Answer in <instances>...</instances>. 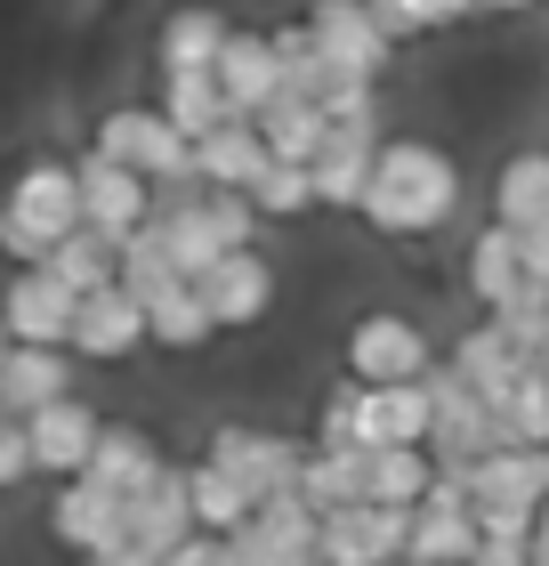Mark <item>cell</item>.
Segmentation results:
<instances>
[{"mask_svg": "<svg viewBox=\"0 0 549 566\" xmlns=\"http://www.w3.org/2000/svg\"><path fill=\"white\" fill-rule=\"evenodd\" d=\"M219 82L243 114H267L283 97V57H275V33H226L219 49Z\"/></svg>", "mask_w": 549, "mask_h": 566, "instance_id": "obj_19", "label": "cell"}, {"mask_svg": "<svg viewBox=\"0 0 549 566\" xmlns=\"http://www.w3.org/2000/svg\"><path fill=\"white\" fill-rule=\"evenodd\" d=\"M258 211L267 219H299V211H316L324 202V187H316V163H299V154H275L267 170H258Z\"/></svg>", "mask_w": 549, "mask_h": 566, "instance_id": "obj_34", "label": "cell"}, {"mask_svg": "<svg viewBox=\"0 0 549 566\" xmlns=\"http://www.w3.org/2000/svg\"><path fill=\"white\" fill-rule=\"evenodd\" d=\"M251 510H258V494L226 470V461L202 453V461H194V518H202V526H219V534H234V526L251 518Z\"/></svg>", "mask_w": 549, "mask_h": 566, "instance_id": "obj_33", "label": "cell"}, {"mask_svg": "<svg viewBox=\"0 0 549 566\" xmlns=\"http://www.w3.org/2000/svg\"><path fill=\"white\" fill-rule=\"evenodd\" d=\"M429 485H436V453H429V446H372V494H380V502L421 510Z\"/></svg>", "mask_w": 549, "mask_h": 566, "instance_id": "obj_32", "label": "cell"}, {"mask_svg": "<svg viewBox=\"0 0 549 566\" xmlns=\"http://www.w3.org/2000/svg\"><path fill=\"white\" fill-rule=\"evenodd\" d=\"M146 316H154V340L162 348H202L219 332V316H211V300H202L194 275H170L162 292H146Z\"/></svg>", "mask_w": 549, "mask_h": 566, "instance_id": "obj_22", "label": "cell"}, {"mask_svg": "<svg viewBox=\"0 0 549 566\" xmlns=\"http://www.w3.org/2000/svg\"><path fill=\"white\" fill-rule=\"evenodd\" d=\"M348 373H356V380H421V373H429L421 324H404V316H363V324L348 332Z\"/></svg>", "mask_w": 549, "mask_h": 566, "instance_id": "obj_17", "label": "cell"}, {"mask_svg": "<svg viewBox=\"0 0 549 566\" xmlns=\"http://www.w3.org/2000/svg\"><path fill=\"white\" fill-rule=\"evenodd\" d=\"M226 543H234V558H258V566H299V558H324V510L292 485V494H267V502H258L251 518L226 534Z\"/></svg>", "mask_w": 549, "mask_h": 566, "instance_id": "obj_4", "label": "cell"}, {"mask_svg": "<svg viewBox=\"0 0 549 566\" xmlns=\"http://www.w3.org/2000/svg\"><path fill=\"white\" fill-rule=\"evenodd\" d=\"M202 283V300H211V316H219V332H243V324H258L275 307V268L258 260L251 243H234L226 260L211 268V275H194Z\"/></svg>", "mask_w": 549, "mask_h": 566, "instance_id": "obj_15", "label": "cell"}, {"mask_svg": "<svg viewBox=\"0 0 549 566\" xmlns=\"http://www.w3.org/2000/svg\"><path fill=\"white\" fill-rule=\"evenodd\" d=\"M24 421H33V453H41V470H49V478H82L89 461H97V437H106V421H97L73 389H65V397H49L41 413H24Z\"/></svg>", "mask_w": 549, "mask_h": 566, "instance_id": "obj_14", "label": "cell"}, {"mask_svg": "<svg viewBox=\"0 0 549 566\" xmlns=\"http://www.w3.org/2000/svg\"><path fill=\"white\" fill-rule=\"evenodd\" d=\"M154 219H162V243H170V260L187 268V275H211L226 251H234V243L219 235V219L202 211V195H194V202H162Z\"/></svg>", "mask_w": 549, "mask_h": 566, "instance_id": "obj_24", "label": "cell"}, {"mask_svg": "<svg viewBox=\"0 0 549 566\" xmlns=\"http://www.w3.org/2000/svg\"><path fill=\"white\" fill-rule=\"evenodd\" d=\"M73 227H82V170L65 163H24L17 187H9V211H0V243H9V260H49Z\"/></svg>", "mask_w": 549, "mask_h": 566, "instance_id": "obj_2", "label": "cell"}, {"mask_svg": "<svg viewBox=\"0 0 549 566\" xmlns=\"http://www.w3.org/2000/svg\"><path fill=\"white\" fill-rule=\"evenodd\" d=\"M73 170H82V219H89V227L129 235V227L154 219V195H146V170H138V163H122V154L97 146L89 163H73Z\"/></svg>", "mask_w": 549, "mask_h": 566, "instance_id": "obj_11", "label": "cell"}, {"mask_svg": "<svg viewBox=\"0 0 549 566\" xmlns=\"http://www.w3.org/2000/svg\"><path fill=\"white\" fill-rule=\"evenodd\" d=\"M41 268H57L73 292H97V283H114V275H122V235H106V227H89V219H82V227H73V235L41 260Z\"/></svg>", "mask_w": 549, "mask_h": 566, "instance_id": "obj_27", "label": "cell"}, {"mask_svg": "<svg viewBox=\"0 0 549 566\" xmlns=\"http://www.w3.org/2000/svg\"><path fill=\"white\" fill-rule=\"evenodd\" d=\"M211 461H226V470L267 502V494H292V485H299L307 446H299V437H275V429H219L211 437Z\"/></svg>", "mask_w": 549, "mask_h": 566, "instance_id": "obj_12", "label": "cell"}, {"mask_svg": "<svg viewBox=\"0 0 549 566\" xmlns=\"http://www.w3.org/2000/svg\"><path fill=\"white\" fill-rule=\"evenodd\" d=\"M307 24H316V41H324V57L331 65H348V73H388V57H397V33L380 24L372 0H316L307 9Z\"/></svg>", "mask_w": 549, "mask_h": 566, "instance_id": "obj_9", "label": "cell"}, {"mask_svg": "<svg viewBox=\"0 0 549 566\" xmlns=\"http://www.w3.org/2000/svg\"><path fill=\"white\" fill-rule=\"evenodd\" d=\"M138 340H154V316L146 300L129 292V283H97V292H82V307H73V356H97V365H114V356H129Z\"/></svg>", "mask_w": 549, "mask_h": 566, "instance_id": "obj_7", "label": "cell"}, {"mask_svg": "<svg viewBox=\"0 0 549 566\" xmlns=\"http://www.w3.org/2000/svg\"><path fill=\"white\" fill-rule=\"evenodd\" d=\"M49 534L73 543V551H89V558H129V494H114L97 470L65 478L57 510H49Z\"/></svg>", "mask_w": 549, "mask_h": 566, "instance_id": "obj_5", "label": "cell"}, {"mask_svg": "<svg viewBox=\"0 0 549 566\" xmlns=\"http://www.w3.org/2000/svg\"><path fill=\"white\" fill-rule=\"evenodd\" d=\"M162 106H170V122L187 138H211L219 122H234L243 106L226 97V82H219V65H202V73H170V90H162Z\"/></svg>", "mask_w": 549, "mask_h": 566, "instance_id": "obj_25", "label": "cell"}, {"mask_svg": "<svg viewBox=\"0 0 549 566\" xmlns=\"http://www.w3.org/2000/svg\"><path fill=\"white\" fill-rule=\"evenodd\" d=\"M493 219L509 227H549V154H509L493 178Z\"/></svg>", "mask_w": 549, "mask_h": 566, "instance_id": "obj_26", "label": "cell"}, {"mask_svg": "<svg viewBox=\"0 0 549 566\" xmlns=\"http://www.w3.org/2000/svg\"><path fill=\"white\" fill-rule=\"evenodd\" d=\"M41 470V453H33V421L9 413V429H0V485H24Z\"/></svg>", "mask_w": 549, "mask_h": 566, "instance_id": "obj_37", "label": "cell"}, {"mask_svg": "<svg viewBox=\"0 0 549 566\" xmlns=\"http://www.w3.org/2000/svg\"><path fill=\"white\" fill-rule=\"evenodd\" d=\"M517 251H526V275L549 283V227H517Z\"/></svg>", "mask_w": 549, "mask_h": 566, "instance_id": "obj_39", "label": "cell"}, {"mask_svg": "<svg viewBox=\"0 0 549 566\" xmlns=\"http://www.w3.org/2000/svg\"><path fill=\"white\" fill-rule=\"evenodd\" d=\"M493 324H502L526 356H549V283H541V275H526L502 307H493Z\"/></svg>", "mask_w": 549, "mask_h": 566, "instance_id": "obj_35", "label": "cell"}, {"mask_svg": "<svg viewBox=\"0 0 549 566\" xmlns=\"http://www.w3.org/2000/svg\"><path fill=\"white\" fill-rule=\"evenodd\" d=\"M194 526V470H162L146 494H129V558H178Z\"/></svg>", "mask_w": 549, "mask_h": 566, "instance_id": "obj_8", "label": "cell"}, {"mask_svg": "<svg viewBox=\"0 0 549 566\" xmlns=\"http://www.w3.org/2000/svg\"><path fill=\"white\" fill-rule=\"evenodd\" d=\"M73 307H82V292L57 275V268H24L17 283H9V340H73Z\"/></svg>", "mask_w": 549, "mask_h": 566, "instance_id": "obj_16", "label": "cell"}, {"mask_svg": "<svg viewBox=\"0 0 549 566\" xmlns=\"http://www.w3.org/2000/svg\"><path fill=\"white\" fill-rule=\"evenodd\" d=\"M412 558H485L477 502H421L412 510Z\"/></svg>", "mask_w": 549, "mask_h": 566, "instance_id": "obj_23", "label": "cell"}, {"mask_svg": "<svg viewBox=\"0 0 549 566\" xmlns=\"http://www.w3.org/2000/svg\"><path fill=\"white\" fill-rule=\"evenodd\" d=\"M461 202V170L453 154H436L421 138H388L380 146V170H372V195H363V219L380 235H429V227L453 219Z\"/></svg>", "mask_w": 549, "mask_h": 566, "instance_id": "obj_1", "label": "cell"}, {"mask_svg": "<svg viewBox=\"0 0 549 566\" xmlns=\"http://www.w3.org/2000/svg\"><path fill=\"white\" fill-rule=\"evenodd\" d=\"M299 494L316 510H339V502H363L372 494V446H316L299 470Z\"/></svg>", "mask_w": 549, "mask_h": 566, "instance_id": "obj_21", "label": "cell"}, {"mask_svg": "<svg viewBox=\"0 0 549 566\" xmlns=\"http://www.w3.org/2000/svg\"><path fill=\"white\" fill-rule=\"evenodd\" d=\"M477 526H485V558H534V534H541V510H502V502H477Z\"/></svg>", "mask_w": 549, "mask_h": 566, "instance_id": "obj_36", "label": "cell"}, {"mask_svg": "<svg viewBox=\"0 0 549 566\" xmlns=\"http://www.w3.org/2000/svg\"><path fill=\"white\" fill-rule=\"evenodd\" d=\"M89 470L106 478L114 494H146V485L162 478V453H154L146 429H106V437H97V461H89Z\"/></svg>", "mask_w": 549, "mask_h": 566, "instance_id": "obj_31", "label": "cell"}, {"mask_svg": "<svg viewBox=\"0 0 549 566\" xmlns=\"http://www.w3.org/2000/svg\"><path fill=\"white\" fill-rule=\"evenodd\" d=\"M258 130H267L275 154H299V163H316L324 138H331V114H324V97H292L283 90L267 114H258Z\"/></svg>", "mask_w": 549, "mask_h": 566, "instance_id": "obj_28", "label": "cell"}, {"mask_svg": "<svg viewBox=\"0 0 549 566\" xmlns=\"http://www.w3.org/2000/svg\"><path fill=\"white\" fill-rule=\"evenodd\" d=\"M363 446H429V429H436V389H429V373L421 380H363Z\"/></svg>", "mask_w": 549, "mask_h": 566, "instance_id": "obj_13", "label": "cell"}, {"mask_svg": "<svg viewBox=\"0 0 549 566\" xmlns=\"http://www.w3.org/2000/svg\"><path fill=\"white\" fill-rule=\"evenodd\" d=\"M324 558H339V566L412 558V510H404V502H380V494L324 510Z\"/></svg>", "mask_w": 549, "mask_h": 566, "instance_id": "obj_6", "label": "cell"}, {"mask_svg": "<svg viewBox=\"0 0 549 566\" xmlns=\"http://www.w3.org/2000/svg\"><path fill=\"white\" fill-rule=\"evenodd\" d=\"M477 9H534V0H477Z\"/></svg>", "mask_w": 549, "mask_h": 566, "instance_id": "obj_40", "label": "cell"}, {"mask_svg": "<svg viewBox=\"0 0 549 566\" xmlns=\"http://www.w3.org/2000/svg\"><path fill=\"white\" fill-rule=\"evenodd\" d=\"M372 9H380V24H388V33H397V41L429 33V24H421V0H372Z\"/></svg>", "mask_w": 549, "mask_h": 566, "instance_id": "obj_38", "label": "cell"}, {"mask_svg": "<svg viewBox=\"0 0 549 566\" xmlns=\"http://www.w3.org/2000/svg\"><path fill=\"white\" fill-rule=\"evenodd\" d=\"M226 33H234V24H226L219 9H178V17L162 24V65H170V73H202V65H219Z\"/></svg>", "mask_w": 549, "mask_h": 566, "instance_id": "obj_30", "label": "cell"}, {"mask_svg": "<svg viewBox=\"0 0 549 566\" xmlns=\"http://www.w3.org/2000/svg\"><path fill=\"white\" fill-rule=\"evenodd\" d=\"M194 163H202L211 187H258V170L275 163V146H267V130H258V114H234L211 138H194Z\"/></svg>", "mask_w": 549, "mask_h": 566, "instance_id": "obj_18", "label": "cell"}, {"mask_svg": "<svg viewBox=\"0 0 549 566\" xmlns=\"http://www.w3.org/2000/svg\"><path fill=\"white\" fill-rule=\"evenodd\" d=\"M49 397H65V356L57 340H17L0 365V413H41Z\"/></svg>", "mask_w": 549, "mask_h": 566, "instance_id": "obj_20", "label": "cell"}, {"mask_svg": "<svg viewBox=\"0 0 549 566\" xmlns=\"http://www.w3.org/2000/svg\"><path fill=\"white\" fill-rule=\"evenodd\" d=\"M468 283H477L485 307H502L517 283H526V251H517V227L509 219H493L485 235H477V251H468Z\"/></svg>", "mask_w": 549, "mask_h": 566, "instance_id": "obj_29", "label": "cell"}, {"mask_svg": "<svg viewBox=\"0 0 549 566\" xmlns=\"http://www.w3.org/2000/svg\"><path fill=\"white\" fill-rule=\"evenodd\" d=\"M380 114L363 122H331V138L316 154V187H324V211H363V195H372V170H380Z\"/></svg>", "mask_w": 549, "mask_h": 566, "instance_id": "obj_10", "label": "cell"}, {"mask_svg": "<svg viewBox=\"0 0 549 566\" xmlns=\"http://www.w3.org/2000/svg\"><path fill=\"white\" fill-rule=\"evenodd\" d=\"M97 146L122 154V163H138L154 187H162V178H194V170H202V163H194V138L170 122V106H114L106 122H97Z\"/></svg>", "mask_w": 549, "mask_h": 566, "instance_id": "obj_3", "label": "cell"}]
</instances>
